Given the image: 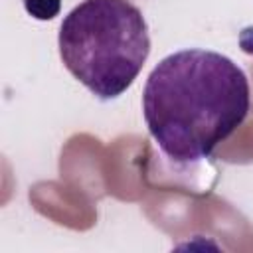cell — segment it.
<instances>
[{"label": "cell", "instance_id": "obj_2", "mask_svg": "<svg viewBox=\"0 0 253 253\" xmlns=\"http://www.w3.org/2000/svg\"><path fill=\"white\" fill-rule=\"evenodd\" d=\"M57 45L67 71L95 97L109 101L138 77L150 53V36L132 2L83 0L63 18Z\"/></svg>", "mask_w": 253, "mask_h": 253}, {"label": "cell", "instance_id": "obj_3", "mask_svg": "<svg viewBox=\"0 0 253 253\" xmlns=\"http://www.w3.org/2000/svg\"><path fill=\"white\" fill-rule=\"evenodd\" d=\"M24 6L28 14H32L38 20H51L57 16L61 2L59 0H24Z\"/></svg>", "mask_w": 253, "mask_h": 253}, {"label": "cell", "instance_id": "obj_1", "mask_svg": "<svg viewBox=\"0 0 253 253\" xmlns=\"http://www.w3.org/2000/svg\"><path fill=\"white\" fill-rule=\"evenodd\" d=\"M251 107L249 79L211 49H180L148 75L142 115L156 146L176 164H194L231 136Z\"/></svg>", "mask_w": 253, "mask_h": 253}]
</instances>
